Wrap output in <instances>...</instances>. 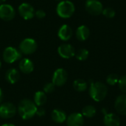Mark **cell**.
I'll return each instance as SVG.
<instances>
[{
	"label": "cell",
	"instance_id": "obj_1",
	"mask_svg": "<svg viewBox=\"0 0 126 126\" xmlns=\"http://www.w3.org/2000/svg\"><path fill=\"white\" fill-rule=\"evenodd\" d=\"M37 106L35 103L29 99H24L20 101L18 106V113L21 119L27 120L32 118L37 111Z\"/></svg>",
	"mask_w": 126,
	"mask_h": 126
},
{
	"label": "cell",
	"instance_id": "obj_2",
	"mask_svg": "<svg viewBox=\"0 0 126 126\" xmlns=\"http://www.w3.org/2000/svg\"><path fill=\"white\" fill-rule=\"evenodd\" d=\"M108 94L107 86L101 82H92L89 86V95L96 102L103 100Z\"/></svg>",
	"mask_w": 126,
	"mask_h": 126
},
{
	"label": "cell",
	"instance_id": "obj_3",
	"mask_svg": "<svg viewBox=\"0 0 126 126\" xmlns=\"http://www.w3.org/2000/svg\"><path fill=\"white\" fill-rule=\"evenodd\" d=\"M75 7L74 4L70 1H61L58 3L56 11L58 15L63 18H70L75 13Z\"/></svg>",
	"mask_w": 126,
	"mask_h": 126
},
{
	"label": "cell",
	"instance_id": "obj_4",
	"mask_svg": "<svg viewBox=\"0 0 126 126\" xmlns=\"http://www.w3.org/2000/svg\"><path fill=\"white\" fill-rule=\"evenodd\" d=\"M37 49V43L32 38H25L19 44V50L24 55H30Z\"/></svg>",
	"mask_w": 126,
	"mask_h": 126
},
{
	"label": "cell",
	"instance_id": "obj_5",
	"mask_svg": "<svg viewBox=\"0 0 126 126\" xmlns=\"http://www.w3.org/2000/svg\"><path fill=\"white\" fill-rule=\"evenodd\" d=\"M21 57V52L12 47H7L3 52V59L7 63H13L19 60Z\"/></svg>",
	"mask_w": 126,
	"mask_h": 126
},
{
	"label": "cell",
	"instance_id": "obj_6",
	"mask_svg": "<svg viewBox=\"0 0 126 126\" xmlns=\"http://www.w3.org/2000/svg\"><path fill=\"white\" fill-rule=\"evenodd\" d=\"M85 8L92 16H99L103 10V4L99 0H87L85 3Z\"/></svg>",
	"mask_w": 126,
	"mask_h": 126
},
{
	"label": "cell",
	"instance_id": "obj_7",
	"mask_svg": "<svg viewBox=\"0 0 126 126\" xmlns=\"http://www.w3.org/2000/svg\"><path fill=\"white\" fill-rule=\"evenodd\" d=\"M16 107L11 103L7 102L0 105V117L3 119H10L16 114Z\"/></svg>",
	"mask_w": 126,
	"mask_h": 126
},
{
	"label": "cell",
	"instance_id": "obj_8",
	"mask_svg": "<svg viewBox=\"0 0 126 126\" xmlns=\"http://www.w3.org/2000/svg\"><path fill=\"white\" fill-rule=\"evenodd\" d=\"M68 74L64 69L59 68L56 69L52 75V83L55 86H63L67 81Z\"/></svg>",
	"mask_w": 126,
	"mask_h": 126
},
{
	"label": "cell",
	"instance_id": "obj_9",
	"mask_svg": "<svg viewBox=\"0 0 126 126\" xmlns=\"http://www.w3.org/2000/svg\"><path fill=\"white\" fill-rule=\"evenodd\" d=\"M18 13L20 16L26 20L32 18L35 13L33 7L28 3L21 4L18 7Z\"/></svg>",
	"mask_w": 126,
	"mask_h": 126
},
{
	"label": "cell",
	"instance_id": "obj_10",
	"mask_svg": "<svg viewBox=\"0 0 126 126\" xmlns=\"http://www.w3.org/2000/svg\"><path fill=\"white\" fill-rule=\"evenodd\" d=\"M16 15L14 8L8 4H0V18L4 21L12 20Z\"/></svg>",
	"mask_w": 126,
	"mask_h": 126
},
{
	"label": "cell",
	"instance_id": "obj_11",
	"mask_svg": "<svg viewBox=\"0 0 126 126\" xmlns=\"http://www.w3.org/2000/svg\"><path fill=\"white\" fill-rule=\"evenodd\" d=\"M59 55L65 59H69L75 55V48L69 44H63L58 48Z\"/></svg>",
	"mask_w": 126,
	"mask_h": 126
},
{
	"label": "cell",
	"instance_id": "obj_12",
	"mask_svg": "<svg viewBox=\"0 0 126 126\" xmlns=\"http://www.w3.org/2000/svg\"><path fill=\"white\" fill-rule=\"evenodd\" d=\"M67 126H83L84 124V118L80 113H72L66 118Z\"/></svg>",
	"mask_w": 126,
	"mask_h": 126
},
{
	"label": "cell",
	"instance_id": "obj_13",
	"mask_svg": "<svg viewBox=\"0 0 126 126\" xmlns=\"http://www.w3.org/2000/svg\"><path fill=\"white\" fill-rule=\"evenodd\" d=\"M114 107L118 114L121 115H126V94L120 95L117 97Z\"/></svg>",
	"mask_w": 126,
	"mask_h": 126
},
{
	"label": "cell",
	"instance_id": "obj_14",
	"mask_svg": "<svg viewBox=\"0 0 126 126\" xmlns=\"http://www.w3.org/2000/svg\"><path fill=\"white\" fill-rule=\"evenodd\" d=\"M58 35L62 41H69L72 36V30L71 27L67 24L62 25L58 30Z\"/></svg>",
	"mask_w": 126,
	"mask_h": 126
},
{
	"label": "cell",
	"instance_id": "obj_15",
	"mask_svg": "<svg viewBox=\"0 0 126 126\" xmlns=\"http://www.w3.org/2000/svg\"><path fill=\"white\" fill-rule=\"evenodd\" d=\"M103 123L106 126H120V120L114 113H106L103 118Z\"/></svg>",
	"mask_w": 126,
	"mask_h": 126
},
{
	"label": "cell",
	"instance_id": "obj_16",
	"mask_svg": "<svg viewBox=\"0 0 126 126\" xmlns=\"http://www.w3.org/2000/svg\"><path fill=\"white\" fill-rule=\"evenodd\" d=\"M19 69L24 74H30L34 69V64L29 58H23L19 62Z\"/></svg>",
	"mask_w": 126,
	"mask_h": 126
},
{
	"label": "cell",
	"instance_id": "obj_17",
	"mask_svg": "<svg viewBox=\"0 0 126 126\" xmlns=\"http://www.w3.org/2000/svg\"><path fill=\"white\" fill-rule=\"evenodd\" d=\"M19 78H20L19 72L15 68L9 69L5 73V79L7 81V83L10 84H14L16 82H18Z\"/></svg>",
	"mask_w": 126,
	"mask_h": 126
},
{
	"label": "cell",
	"instance_id": "obj_18",
	"mask_svg": "<svg viewBox=\"0 0 126 126\" xmlns=\"http://www.w3.org/2000/svg\"><path fill=\"white\" fill-rule=\"evenodd\" d=\"M90 35V30L86 25H81L78 27L76 30V38L80 41H84L89 38Z\"/></svg>",
	"mask_w": 126,
	"mask_h": 126
},
{
	"label": "cell",
	"instance_id": "obj_19",
	"mask_svg": "<svg viewBox=\"0 0 126 126\" xmlns=\"http://www.w3.org/2000/svg\"><path fill=\"white\" fill-rule=\"evenodd\" d=\"M52 120L56 123H63L66 120V114L61 109H54L51 113Z\"/></svg>",
	"mask_w": 126,
	"mask_h": 126
},
{
	"label": "cell",
	"instance_id": "obj_20",
	"mask_svg": "<svg viewBox=\"0 0 126 126\" xmlns=\"http://www.w3.org/2000/svg\"><path fill=\"white\" fill-rule=\"evenodd\" d=\"M47 100V97L46 95V93L42 91H38L35 92L34 95V103L36 105V106L41 107L44 106Z\"/></svg>",
	"mask_w": 126,
	"mask_h": 126
},
{
	"label": "cell",
	"instance_id": "obj_21",
	"mask_svg": "<svg viewBox=\"0 0 126 126\" xmlns=\"http://www.w3.org/2000/svg\"><path fill=\"white\" fill-rule=\"evenodd\" d=\"M73 88L78 92H83L87 89V83L83 79H77L73 82Z\"/></svg>",
	"mask_w": 126,
	"mask_h": 126
},
{
	"label": "cell",
	"instance_id": "obj_22",
	"mask_svg": "<svg viewBox=\"0 0 126 126\" xmlns=\"http://www.w3.org/2000/svg\"><path fill=\"white\" fill-rule=\"evenodd\" d=\"M96 109L94 106L88 105L86 106L83 109H82V115L83 117H86L87 118H92L96 114Z\"/></svg>",
	"mask_w": 126,
	"mask_h": 126
},
{
	"label": "cell",
	"instance_id": "obj_23",
	"mask_svg": "<svg viewBox=\"0 0 126 126\" xmlns=\"http://www.w3.org/2000/svg\"><path fill=\"white\" fill-rule=\"evenodd\" d=\"M89 52L86 49H80L77 52H75V57L78 61H86L89 57Z\"/></svg>",
	"mask_w": 126,
	"mask_h": 126
},
{
	"label": "cell",
	"instance_id": "obj_24",
	"mask_svg": "<svg viewBox=\"0 0 126 126\" xmlns=\"http://www.w3.org/2000/svg\"><path fill=\"white\" fill-rule=\"evenodd\" d=\"M119 76L117 74H111L108 75L106 78V82L110 86H114L115 84L118 83L119 81Z\"/></svg>",
	"mask_w": 126,
	"mask_h": 126
},
{
	"label": "cell",
	"instance_id": "obj_25",
	"mask_svg": "<svg viewBox=\"0 0 126 126\" xmlns=\"http://www.w3.org/2000/svg\"><path fill=\"white\" fill-rule=\"evenodd\" d=\"M102 14L108 18H112L115 16L116 12H115L114 9H113L112 7H106V8L103 9Z\"/></svg>",
	"mask_w": 126,
	"mask_h": 126
},
{
	"label": "cell",
	"instance_id": "obj_26",
	"mask_svg": "<svg viewBox=\"0 0 126 126\" xmlns=\"http://www.w3.org/2000/svg\"><path fill=\"white\" fill-rule=\"evenodd\" d=\"M118 86L120 89L124 93L126 94V75H123L119 78L118 81Z\"/></svg>",
	"mask_w": 126,
	"mask_h": 126
},
{
	"label": "cell",
	"instance_id": "obj_27",
	"mask_svg": "<svg viewBox=\"0 0 126 126\" xmlns=\"http://www.w3.org/2000/svg\"><path fill=\"white\" fill-rule=\"evenodd\" d=\"M55 86L51 82V83H47L44 86V92L46 94H49L54 92Z\"/></svg>",
	"mask_w": 126,
	"mask_h": 126
},
{
	"label": "cell",
	"instance_id": "obj_28",
	"mask_svg": "<svg viewBox=\"0 0 126 126\" xmlns=\"http://www.w3.org/2000/svg\"><path fill=\"white\" fill-rule=\"evenodd\" d=\"M35 16L38 18L41 19V18H44L46 16V13L44 10H37L35 12Z\"/></svg>",
	"mask_w": 126,
	"mask_h": 126
},
{
	"label": "cell",
	"instance_id": "obj_29",
	"mask_svg": "<svg viewBox=\"0 0 126 126\" xmlns=\"http://www.w3.org/2000/svg\"><path fill=\"white\" fill-rule=\"evenodd\" d=\"M45 114H46L45 109L44 108H42V107H40V108L37 109V111H36L35 115H37L39 117H44L45 115Z\"/></svg>",
	"mask_w": 126,
	"mask_h": 126
},
{
	"label": "cell",
	"instance_id": "obj_30",
	"mask_svg": "<svg viewBox=\"0 0 126 126\" xmlns=\"http://www.w3.org/2000/svg\"><path fill=\"white\" fill-rule=\"evenodd\" d=\"M3 99V93H2V91H1V89L0 88V103L1 102Z\"/></svg>",
	"mask_w": 126,
	"mask_h": 126
},
{
	"label": "cell",
	"instance_id": "obj_31",
	"mask_svg": "<svg viewBox=\"0 0 126 126\" xmlns=\"http://www.w3.org/2000/svg\"><path fill=\"white\" fill-rule=\"evenodd\" d=\"M1 126H15L13 124H10V123H6V124H3Z\"/></svg>",
	"mask_w": 126,
	"mask_h": 126
},
{
	"label": "cell",
	"instance_id": "obj_32",
	"mask_svg": "<svg viewBox=\"0 0 126 126\" xmlns=\"http://www.w3.org/2000/svg\"><path fill=\"white\" fill-rule=\"evenodd\" d=\"M5 0H0V4H3L4 3Z\"/></svg>",
	"mask_w": 126,
	"mask_h": 126
},
{
	"label": "cell",
	"instance_id": "obj_33",
	"mask_svg": "<svg viewBox=\"0 0 126 126\" xmlns=\"http://www.w3.org/2000/svg\"><path fill=\"white\" fill-rule=\"evenodd\" d=\"M1 61H0V68H1Z\"/></svg>",
	"mask_w": 126,
	"mask_h": 126
},
{
	"label": "cell",
	"instance_id": "obj_34",
	"mask_svg": "<svg viewBox=\"0 0 126 126\" xmlns=\"http://www.w3.org/2000/svg\"><path fill=\"white\" fill-rule=\"evenodd\" d=\"M55 1H61V0H55Z\"/></svg>",
	"mask_w": 126,
	"mask_h": 126
}]
</instances>
